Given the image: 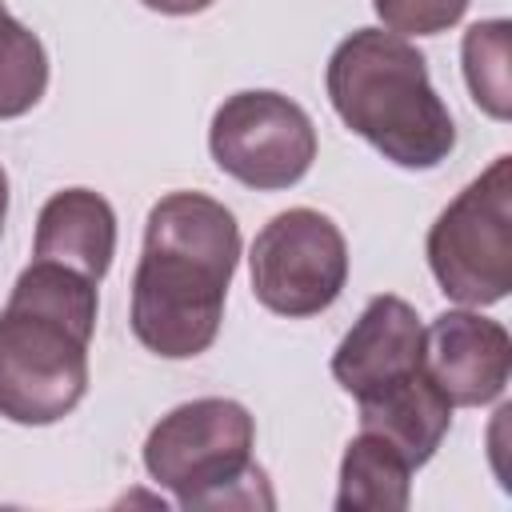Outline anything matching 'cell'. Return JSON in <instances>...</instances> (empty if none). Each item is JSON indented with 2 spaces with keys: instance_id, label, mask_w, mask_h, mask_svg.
Listing matches in <instances>:
<instances>
[{
  "instance_id": "6da1fadb",
  "label": "cell",
  "mask_w": 512,
  "mask_h": 512,
  "mask_svg": "<svg viewBox=\"0 0 512 512\" xmlns=\"http://www.w3.org/2000/svg\"><path fill=\"white\" fill-rule=\"evenodd\" d=\"M240 264L236 216L204 192H168L144 220V252L132 276V332L164 360L212 348L224 296Z\"/></svg>"
},
{
  "instance_id": "7a4b0ae2",
  "label": "cell",
  "mask_w": 512,
  "mask_h": 512,
  "mask_svg": "<svg viewBox=\"0 0 512 512\" xmlns=\"http://www.w3.org/2000/svg\"><path fill=\"white\" fill-rule=\"evenodd\" d=\"M96 280L36 260L16 276L0 312V416L56 424L88 392Z\"/></svg>"
},
{
  "instance_id": "3957f363",
  "label": "cell",
  "mask_w": 512,
  "mask_h": 512,
  "mask_svg": "<svg viewBox=\"0 0 512 512\" xmlns=\"http://www.w3.org/2000/svg\"><path fill=\"white\" fill-rule=\"evenodd\" d=\"M324 84L336 116L400 168H436L456 148L452 112L408 36L356 28L328 56Z\"/></svg>"
},
{
  "instance_id": "277c9868",
  "label": "cell",
  "mask_w": 512,
  "mask_h": 512,
  "mask_svg": "<svg viewBox=\"0 0 512 512\" xmlns=\"http://www.w3.org/2000/svg\"><path fill=\"white\" fill-rule=\"evenodd\" d=\"M256 420L244 404L204 396L160 416L144 440L148 476L176 496L180 508L272 504L268 476L252 460Z\"/></svg>"
},
{
  "instance_id": "5b68a950",
  "label": "cell",
  "mask_w": 512,
  "mask_h": 512,
  "mask_svg": "<svg viewBox=\"0 0 512 512\" xmlns=\"http://www.w3.org/2000/svg\"><path fill=\"white\" fill-rule=\"evenodd\" d=\"M428 268L464 308L500 304L512 288V156H496L428 228Z\"/></svg>"
},
{
  "instance_id": "8992f818",
  "label": "cell",
  "mask_w": 512,
  "mask_h": 512,
  "mask_svg": "<svg viewBox=\"0 0 512 512\" xmlns=\"http://www.w3.org/2000/svg\"><path fill=\"white\" fill-rule=\"evenodd\" d=\"M252 296L288 320L316 316L336 304L348 280V244L332 216L316 208L276 212L248 252Z\"/></svg>"
},
{
  "instance_id": "52a82bcc",
  "label": "cell",
  "mask_w": 512,
  "mask_h": 512,
  "mask_svg": "<svg viewBox=\"0 0 512 512\" xmlns=\"http://www.w3.org/2000/svg\"><path fill=\"white\" fill-rule=\"evenodd\" d=\"M208 152L216 168L244 188L280 192L308 176L316 160V128L296 100L268 88H248L216 108Z\"/></svg>"
},
{
  "instance_id": "ba28073f",
  "label": "cell",
  "mask_w": 512,
  "mask_h": 512,
  "mask_svg": "<svg viewBox=\"0 0 512 512\" xmlns=\"http://www.w3.org/2000/svg\"><path fill=\"white\" fill-rule=\"evenodd\" d=\"M424 372L452 400V408H480L500 400L512 376L508 328L472 308L440 312L424 328Z\"/></svg>"
},
{
  "instance_id": "9c48e42d",
  "label": "cell",
  "mask_w": 512,
  "mask_h": 512,
  "mask_svg": "<svg viewBox=\"0 0 512 512\" xmlns=\"http://www.w3.org/2000/svg\"><path fill=\"white\" fill-rule=\"evenodd\" d=\"M416 368H424V324L392 292L372 296L332 352V376L348 396H368Z\"/></svg>"
},
{
  "instance_id": "30bf717a",
  "label": "cell",
  "mask_w": 512,
  "mask_h": 512,
  "mask_svg": "<svg viewBox=\"0 0 512 512\" xmlns=\"http://www.w3.org/2000/svg\"><path fill=\"white\" fill-rule=\"evenodd\" d=\"M356 404H360V432L384 436L412 468L428 464L452 428V400L436 388V380L424 368L368 396H356Z\"/></svg>"
},
{
  "instance_id": "8fae6325",
  "label": "cell",
  "mask_w": 512,
  "mask_h": 512,
  "mask_svg": "<svg viewBox=\"0 0 512 512\" xmlns=\"http://www.w3.org/2000/svg\"><path fill=\"white\" fill-rule=\"evenodd\" d=\"M36 260L64 264L88 280H104L116 256V212L92 188H64L48 196L36 216Z\"/></svg>"
},
{
  "instance_id": "7c38bea8",
  "label": "cell",
  "mask_w": 512,
  "mask_h": 512,
  "mask_svg": "<svg viewBox=\"0 0 512 512\" xmlns=\"http://www.w3.org/2000/svg\"><path fill=\"white\" fill-rule=\"evenodd\" d=\"M412 496V464L376 432L348 440L340 460V512H400Z\"/></svg>"
},
{
  "instance_id": "4fadbf2b",
  "label": "cell",
  "mask_w": 512,
  "mask_h": 512,
  "mask_svg": "<svg viewBox=\"0 0 512 512\" xmlns=\"http://www.w3.org/2000/svg\"><path fill=\"white\" fill-rule=\"evenodd\" d=\"M48 88V52L32 28L0 12V120H16L40 104Z\"/></svg>"
},
{
  "instance_id": "5bb4252c",
  "label": "cell",
  "mask_w": 512,
  "mask_h": 512,
  "mask_svg": "<svg viewBox=\"0 0 512 512\" xmlns=\"http://www.w3.org/2000/svg\"><path fill=\"white\" fill-rule=\"evenodd\" d=\"M508 20H480L464 32V80L480 112L492 120L512 116V84H508Z\"/></svg>"
},
{
  "instance_id": "9a60e30c",
  "label": "cell",
  "mask_w": 512,
  "mask_h": 512,
  "mask_svg": "<svg viewBox=\"0 0 512 512\" xmlns=\"http://www.w3.org/2000/svg\"><path fill=\"white\" fill-rule=\"evenodd\" d=\"M472 0H372L376 16L396 36H436L448 32Z\"/></svg>"
},
{
  "instance_id": "2e32d148",
  "label": "cell",
  "mask_w": 512,
  "mask_h": 512,
  "mask_svg": "<svg viewBox=\"0 0 512 512\" xmlns=\"http://www.w3.org/2000/svg\"><path fill=\"white\" fill-rule=\"evenodd\" d=\"M140 4L152 12H164V16H192V12L212 8L216 0H140Z\"/></svg>"
},
{
  "instance_id": "e0dca14e",
  "label": "cell",
  "mask_w": 512,
  "mask_h": 512,
  "mask_svg": "<svg viewBox=\"0 0 512 512\" xmlns=\"http://www.w3.org/2000/svg\"><path fill=\"white\" fill-rule=\"evenodd\" d=\"M4 216H8V172L0 168V228H4Z\"/></svg>"
},
{
  "instance_id": "ac0fdd59",
  "label": "cell",
  "mask_w": 512,
  "mask_h": 512,
  "mask_svg": "<svg viewBox=\"0 0 512 512\" xmlns=\"http://www.w3.org/2000/svg\"><path fill=\"white\" fill-rule=\"evenodd\" d=\"M0 12H4V0H0Z\"/></svg>"
}]
</instances>
